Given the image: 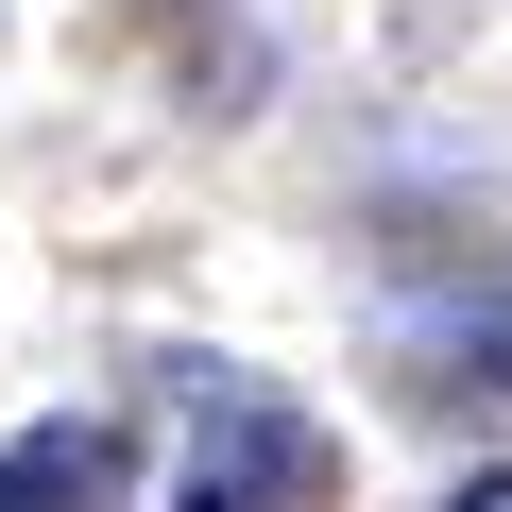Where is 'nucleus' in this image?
Returning a JSON list of instances; mask_svg holds the SVG:
<instances>
[{"mask_svg":"<svg viewBox=\"0 0 512 512\" xmlns=\"http://www.w3.org/2000/svg\"><path fill=\"white\" fill-rule=\"evenodd\" d=\"M171 512H342V444L239 359H188V478Z\"/></svg>","mask_w":512,"mask_h":512,"instance_id":"nucleus-1","label":"nucleus"},{"mask_svg":"<svg viewBox=\"0 0 512 512\" xmlns=\"http://www.w3.org/2000/svg\"><path fill=\"white\" fill-rule=\"evenodd\" d=\"M120 427L103 410H52V427H18V444H0V512H120Z\"/></svg>","mask_w":512,"mask_h":512,"instance_id":"nucleus-2","label":"nucleus"},{"mask_svg":"<svg viewBox=\"0 0 512 512\" xmlns=\"http://www.w3.org/2000/svg\"><path fill=\"white\" fill-rule=\"evenodd\" d=\"M427 359H444V376H478V393H512V291H495V308H461Z\"/></svg>","mask_w":512,"mask_h":512,"instance_id":"nucleus-3","label":"nucleus"},{"mask_svg":"<svg viewBox=\"0 0 512 512\" xmlns=\"http://www.w3.org/2000/svg\"><path fill=\"white\" fill-rule=\"evenodd\" d=\"M444 512H512V478H461V495H444Z\"/></svg>","mask_w":512,"mask_h":512,"instance_id":"nucleus-4","label":"nucleus"}]
</instances>
